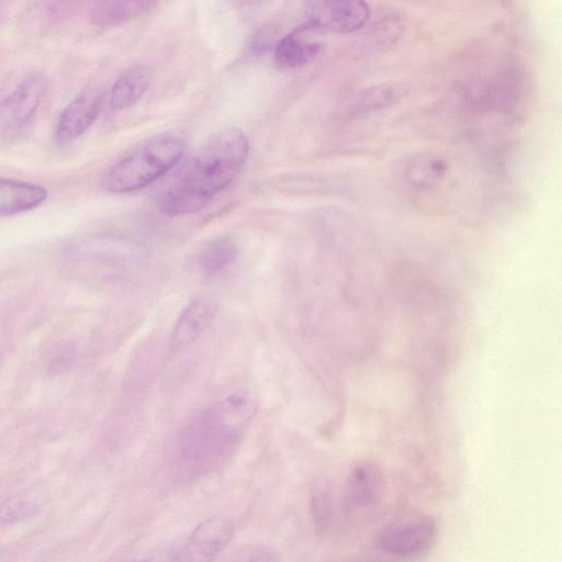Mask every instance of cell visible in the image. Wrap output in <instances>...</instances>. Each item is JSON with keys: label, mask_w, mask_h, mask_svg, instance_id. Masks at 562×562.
<instances>
[{"label": "cell", "mask_w": 562, "mask_h": 562, "mask_svg": "<svg viewBox=\"0 0 562 562\" xmlns=\"http://www.w3.org/2000/svg\"><path fill=\"white\" fill-rule=\"evenodd\" d=\"M248 153V139L241 131L227 127L214 133L165 191L160 200L161 212L181 216L201 211L233 181Z\"/></svg>", "instance_id": "2"}, {"label": "cell", "mask_w": 562, "mask_h": 562, "mask_svg": "<svg viewBox=\"0 0 562 562\" xmlns=\"http://www.w3.org/2000/svg\"><path fill=\"white\" fill-rule=\"evenodd\" d=\"M239 254L236 241L228 236L217 237L207 243L198 256V262L201 269L210 276H215L228 267L237 259Z\"/></svg>", "instance_id": "16"}, {"label": "cell", "mask_w": 562, "mask_h": 562, "mask_svg": "<svg viewBox=\"0 0 562 562\" xmlns=\"http://www.w3.org/2000/svg\"><path fill=\"white\" fill-rule=\"evenodd\" d=\"M131 562H149L148 560H137V561H131Z\"/></svg>", "instance_id": "21"}, {"label": "cell", "mask_w": 562, "mask_h": 562, "mask_svg": "<svg viewBox=\"0 0 562 562\" xmlns=\"http://www.w3.org/2000/svg\"><path fill=\"white\" fill-rule=\"evenodd\" d=\"M37 503L24 495L0 498V522L11 524L35 515Z\"/></svg>", "instance_id": "18"}, {"label": "cell", "mask_w": 562, "mask_h": 562, "mask_svg": "<svg viewBox=\"0 0 562 562\" xmlns=\"http://www.w3.org/2000/svg\"><path fill=\"white\" fill-rule=\"evenodd\" d=\"M216 314L215 303L206 297H199L180 312L170 334V346L183 348L199 338L212 323Z\"/></svg>", "instance_id": "11"}, {"label": "cell", "mask_w": 562, "mask_h": 562, "mask_svg": "<svg viewBox=\"0 0 562 562\" xmlns=\"http://www.w3.org/2000/svg\"><path fill=\"white\" fill-rule=\"evenodd\" d=\"M449 162L438 153H420L409 158L402 171L406 187L415 192H430L438 189L447 179Z\"/></svg>", "instance_id": "9"}, {"label": "cell", "mask_w": 562, "mask_h": 562, "mask_svg": "<svg viewBox=\"0 0 562 562\" xmlns=\"http://www.w3.org/2000/svg\"><path fill=\"white\" fill-rule=\"evenodd\" d=\"M184 139L161 135L146 140L117 160L105 173L103 187L112 193H130L169 171L184 153Z\"/></svg>", "instance_id": "3"}, {"label": "cell", "mask_w": 562, "mask_h": 562, "mask_svg": "<svg viewBox=\"0 0 562 562\" xmlns=\"http://www.w3.org/2000/svg\"><path fill=\"white\" fill-rule=\"evenodd\" d=\"M47 195V190L38 184L0 177V217L36 209Z\"/></svg>", "instance_id": "12"}, {"label": "cell", "mask_w": 562, "mask_h": 562, "mask_svg": "<svg viewBox=\"0 0 562 562\" xmlns=\"http://www.w3.org/2000/svg\"><path fill=\"white\" fill-rule=\"evenodd\" d=\"M321 46L316 42L304 38L293 32L283 36L276 45V61L284 68H300L310 63L319 52Z\"/></svg>", "instance_id": "15"}, {"label": "cell", "mask_w": 562, "mask_h": 562, "mask_svg": "<svg viewBox=\"0 0 562 562\" xmlns=\"http://www.w3.org/2000/svg\"><path fill=\"white\" fill-rule=\"evenodd\" d=\"M305 29L347 34L360 30L370 18L363 1H313L305 11Z\"/></svg>", "instance_id": "5"}, {"label": "cell", "mask_w": 562, "mask_h": 562, "mask_svg": "<svg viewBox=\"0 0 562 562\" xmlns=\"http://www.w3.org/2000/svg\"><path fill=\"white\" fill-rule=\"evenodd\" d=\"M312 514L318 528H324L330 516V503L325 491H316L312 497Z\"/></svg>", "instance_id": "19"}, {"label": "cell", "mask_w": 562, "mask_h": 562, "mask_svg": "<svg viewBox=\"0 0 562 562\" xmlns=\"http://www.w3.org/2000/svg\"><path fill=\"white\" fill-rule=\"evenodd\" d=\"M382 491L383 482L376 469L369 464L355 468L347 482L346 512L357 515L372 510L381 498Z\"/></svg>", "instance_id": "10"}, {"label": "cell", "mask_w": 562, "mask_h": 562, "mask_svg": "<svg viewBox=\"0 0 562 562\" xmlns=\"http://www.w3.org/2000/svg\"><path fill=\"white\" fill-rule=\"evenodd\" d=\"M156 5L146 0H110L94 2L91 21L101 26L115 25L150 11Z\"/></svg>", "instance_id": "14"}, {"label": "cell", "mask_w": 562, "mask_h": 562, "mask_svg": "<svg viewBox=\"0 0 562 562\" xmlns=\"http://www.w3.org/2000/svg\"><path fill=\"white\" fill-rule=\"evenodd\" d=\"M238 562H282L279 552L270 546H254Z\"/></svg>", "instance_id": "20"}, {"label": "cell", "mask_w": 562, "mask_h": 562, "mask_svg": "<svg viewBox=\"0 0 562 562\" xmlns=\"http://www.w3.org/2000/svg\"><path fill=\"white\" fill-rule=\"evenodd\" d=\"M102 94L97 89H87L75 97L61 111L56 128V140L69 144L81 137L97 120Z\"/></svg>", "instance_id": "8"}, {"label": "cell", "mask_w": 562, "mask_h": 562, "mask_svg": "<svg viewBox=\"0 0 562 562\" xmlns=\"http://www.w3.org/2000/svg\"><path fill=\"white\" fill-rule=\"evenodd\" d=\"M436 535L437 526L431 517L413 514L385 525L379 541L386 552L409 557L426 551L434 543Z\"/></svg>", "instance_id": "4"}, {"label": "cell", "mask_w": 562, "mask_h": 562, "mask_svg": "<svg viewBox=\"0 0 562 562\" xmlns=\"http://www.w3.org/2000/svg\"><path fill=\"white\" fill-rule=\"evenodd\" d=\"M153 81V71L145 65H133L122 72L111 87L109 104L113 110H124L135 104Z\"/></svg>", "instance_id": "13"}, {"label": "cell", "mask_w": 562, "mask_h": 562, "mask_svg": "<svg viewBox=\"0 0 562 562\" xmlns=\"http://www.w3.org/2000/svg\"><path fill=\"white\" fill-rule=\"evenodd\" d=\"M256 409L254 397L237 391L191 416L175 446L177 482L190 484L222 468L237 450Z\"/></svg>", "instance_id": "1"}, {"label": "cell", "mask_w": 562, "mask_h": 562, "mask_svg": "<svg viewBox=\"0 0 562 562\" xmlns=\"http://www.w3.org/2000/svg\"><path fill=\"white\" fill-rule=\"evenodd\" d=\"M397 97V90L390 85L367 88L356 101V113L368 114L391 105Z\"/></svg>", "instance_id": "17"}, {"label": "cell", "mask_w": 562, "mask_h": 562, "mask_svg": "<svg viewBox=\"0 0 562 562\" xmlns=\"http://www.w3.org/2000/svg\"><path fill=\"white\" fill-rule=\"evenodd\" d=\"M233 535L234 525L228 518H209L190 533L176 562H212L227 547Z\"/></svg>", "instance_id": "7"}, {"label": "cell", "mask_w": 562, "mask_h": 562, "mask_svg": "<svg viewBox=\"0 0 562 562\" xmlns=\"http://www.w3.org/2000/svg\"><path fill=\"white\" fill-rule=\"evenodd\" d=\"M46 88L47 79L43 74L26 77L0 102V127L15 131L25 126L40 108Z\"/></svg>", "instance_id": "6"}]
</instances>
